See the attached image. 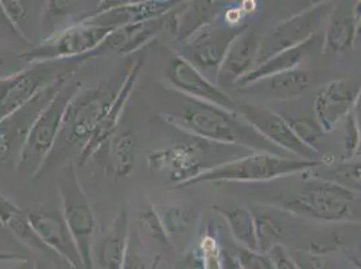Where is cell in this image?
Returning a JSON list of instances; mask_svg holds the SVG:
<instances>
[{"mask_svg": "<svg viewBox=\"0 0 361 269\" xmlns=\"http://www.w3.org/2000/svg\"><path fill=\"white\" fill-rule=\"evenodd\" d=\"M162 118L171 127L207 142L276 155L285 152L271 144L240 113L229 112L217 105L186 97L185 104L174 112H164Z\"/></svg>", "mask_w": 361, "mask_h": 269, "instance_id": "cell-1", "label": "cell"}, {"mask_svg": "<svg viewBox=\"0 0 361 269\" xmlns=\"http://www.w3.org/2000/svg\"><path fill=\"white\" fill-rule=\"evenodd\" d=\"M360 195L344 184L329 180H309L293 193L278 198L275 205L302 218L345 223L360 214Z\"/></svg>", "mask_w": 361, "mask_h": 269, "instance_id": "cell-2", "label": "cell"}, {"mask_svg": "<svg viewBox=\"0 0 361 269\" xmlns=\"http://www.w3.org/2000/svg\"><path fill=\"white\" fill-rule=\"evenodd\" d=\"M81 87L80 82L71 80H65L57 85L25 134L18 154V167L31 165V175L34 178L41 173L54 150L62 131L66 109Z\"/></svg>", "mask_w": 361, "mask_h": 269, "instance_id": "cell-3", "label": "cell"}, {"mask_svg": "<svg viewBox=\"0 0 361 269\" xmlns=\"http://www.w3.org/2000/svg\"><path fill=\"white\" fill-rule=\"evenodd\" d=\"M321 165V161H305L300 158H286L270 152L255 151L221 165L209 167L193 180H186L173 190L186 189L209 182H262L294 175Z\"/></svg>", "mask_w": 361, "mask_h": 269, "instance_id": "cell-4", "label": "cell"}, {"mask_svg": "<svg viewBox=\"0 0 361 269\" xmlns=\"http://www.w3.org/2000/svg\"><path fill=\"white\" fill-rule=\"evenodd\" d=\"M127 72L96 88L81 87L66 109L59 140L63 139L68 146L82 149L114 104Z\"/></svg>", "mask_w": 361, "mask_h": 269, "instance_id": "cell-5", "label": "cell"}, {"mask_svg": "<svg viewBox=\"0 0 361 269\" xmlns=\"http://www.w3.org/2000/svg\"><path fill=\"white\" fill-rule=\"evenodd\" d=\"M119 27L100 26L90 22H75L54 31L30 51L20 54L30 65L56 61L90 60L106 38Z\"/></svg>", "mask_w": 361, "mask_h": 269, "instance_id": "cell-6", "label": "cell"}, {"mask_svg": "<svg viewBox=\"0 0 361 269\" xmlns=\"http://www.w3.org/2000/svg\"><path fill=\"white\" fill-rule=\"evenodd\" d=\"M61 213L68 230L75 241L82 268L94 269L93 249L96 233V215L85 194L73 162L66 165L60 184Z\"/></svg>", "mask_w": 361, "mask_h": 269, "instance_id": "cell-7", "label": "cell"}, {"mask_svg": "<svg viewBox=\"0 0 361 269\" xmlns=\"http://www.w3.org/2000/svg\"><path fill=\"white\" fill-rule=\"evenodd\" d=\"M333 10L334 4L331 1H319L279 23L267 42H262L259 63L282 50L297 47L313 39L319 26L329 20Z\"/></svg>", "mask_w": 361, "mask_h": 269, "instance_id": "cell-8", "label": "cell"}, {"mask_svg": "<svg viewBox=\"0 0 361 269\" xmlns=\"http://www.w3.org/2000/svg\"><path fill=\"white\" fill-rule=\"evenodd\" d=\"M66 75L49 77L45 72L23 68L0 80V125L13 119L25 106L35 101L42 93L53 90Z\"/></svg>", "mask_w": 361, "mask_h": 269, "instance_id": "cell-9", "label": "cell"}, {"mask_svg": "<svg viewBox=\"0 0 361 269\" xmlns=\"http://www.w3.org/2000/svg\"><path fill=\"white\" fill-rule=\"evenodd\" d=\"M166 75L171 87L185 97L217 105L229 112L239 113L238 103L226 90L202 75L178 51H173V58L169 62Z\"/></svg>", "mask_w": 361, "mask_h": 269, "instance_id": "cell-10", "label": "cell"}, {"mask_svg": "<svg viewBox=\"0 0 361 269\" xmlns=\"http://www.w3.org/2000/svg\"><path fill=\"white\" fill-rule=\"evenodd\" d=\"M239 113L271 144L305 161H319V151L306 146L293 131L288 120L266 108L238 103Z\"/></svg>", "mask_w": 361, "mask_h": 269, "instance_id": "cell-11", "label": "cell"}, {"mask_svg": "<svg viewBox=\"0 0 361 269\" xmlns=\"http://www.w3.org/2000/svg\"><path fill=\"white\" fill-rule=\"evenodd\" d=\"M245 30L247 26L243 25L238 29L226 26L212 31H201L190 41L183 44L188 53L180 54L202 75L216 82L229 46L239 34Z\"/></svg>", "mask_w": 361, "mask_h": 269, "instance_id": "cell-12", "label": "cell"}, {"mask_svg": "<svg viewBox=\"0 0 361 269\" xmlns=\"http://www.w3.org/2000/svg\"><path fill=\"white\" fill-rule=\"evenodd\" d=\"M360 88L361 78L345 77L331 80L318 90L314 100V119L325 134L333 131L353 111Z\"/></svg>", "mask_w": 361, "mask_h": 269, "instance_id": "cell-13", "label": "cell"}, {"mask_svg": "<svg viewBox=\"0 0 361 269\" xmlns=\"http://www.w3.org/2000/svg\"><path fill=\"white\" fill-rule=\"evenodd\" d=\"M27 215L35 234L45 244L49 251H51L71 268L84 269L75 241L63 221L61 210L41 208L27 211Z\"/></svg>", "mask_w": 361, "mask_h": 269, "instance_id": "cell-14", "label": "cell"}, {"mask_svg": "<svg viewBox=\"0 0 361 269\" xmlns=\"http://www.w3.org/2000/svg\"><path fill=\"white\" fill-rule=\"evenodd\" d=\"M142 66H143V58H137L128 68V72L121 84V89H119V93H118L114 104L111 105V108L108 109L104 119L102 120L97 130L94 131V134H92L90 142L80 150L78 165H87L90 159H93L100 151L104 149L108 140L116 134V130H118V125L123 118V113H124L127 104L134 93V89H135Z\"/></svg>", "mask_w": 361, "mask_h": 269, "instance_id": "cell-15", "label": "cell"}, {"mask_svg": "<svg viewBox=\"0 0 361 269\" xmlns=\"http://www.w3.org/2000/svg\"><path fill=\"white\" fill-rule=\"evenodd\" d=\"M204 154L205 149L200 144H174L169 149L151 151L147 165L151 171L169 173L176 187L205 171Z\"/></svg>", "mask_w": 361, "mask_h": 269, "instance_id": "cell-16", "label": "cell"}, {"mask_svg": "<svg viewBox=\"0 0 361 269\" xmlns=\"http://www.w3.org/2000/svg\"><path fill=\"white\" fill-rule=\"evenodd\" d=\"M262 38L257 31L247 30L239 34L229 46L226 58L217 75L216 84L224 89L236 84L251 73L259 63Z\"/></svg>", "mask_w": 361, "mask_h": 269, "instance_id": "cell-17", "label": "cell"}, {"mask_svg": "<svg viewBox=\"0 0 361 269\" xmlns=\"http://www.w3.org/2000/svg\"><path fill=\"white\" fill-rule=\"evenodd\" d=\"M223 3L217 1H192L180 3L164 16L165 27L180 41L186 44L198 32L209 27L219 16Z\"/></svg>", "mask_w": 361, "mask_h": 269, "instance_id": "cell-18", "label": "cell"}, {"mask_svg": "<svg viewBox=\"0 0 361 269\" xmlns=\"http://www.w3.org/2000/svg\"><path fill=\"white\" fill-rule=\"evenodd\" d=\"M310 87V75L306 70L294 69L271 75L240 88L244 94H255L264 99L288 101L301 97Z\"/></svg>", "mask_w": 361, "mask_h": 269, "instance_id": "cell-19", "label": "cell"}, {"mask_svg": "<svg viewBox=\"0 0 361 269\" xmlns=\"http://www.w3.org/2000/svg\"><path fill=\"white\" fill-rule=\"evenodd\" d=\"M130 211L123 208L112 220L96 246V261L102 269H121L130 237Z\"/></svg>", "mask_w": 361, "mask_h": 269, "instance_id": "cell-20", "label": "cell"}, {"mask_svg": "<svg viewBox=\"0 0 361 269\" xmlns=\"http://www.w3.org/2000/svg\"><path fill=\"white\" fill-rule=\"evenodd\" d=\"M356 39V22L352 6H334L324 34V53H345L355 46Z\"/></svg>", "mask_w": 361, "mask_h": 269, "instance_id": "cell-21", "label": "cell"}, {"mask_svg": "<svg viewBox=\"0 0 361 269\" xmlns=\"http://www.w3.org/2000/svg\"><path fill=\"white\" fill-rule=\"evenodd\" d=\"M0 221L3 227L8 229L18 241L25 244L30 249L41 251L49 257H57L49 251L45 244L35 234L26 210L20 209L16 204L7 196L0 194Z\"/></svg>", "mask_w": 361, "mask_h": 269, "instance_id": "cell-22", "label": "cell"}, {"mask_svg": "<svg viewBox=\"0 0 361 269\" xmlns=\"http://www.w3.org/2000/svg\"><path fill=\"white\" fill-rule=\"evenodd\" d=\"M314 38L302 44V45L297 46V47L282 50V51L271 56L270 58L257 63L255 69L251 73H248L244 78H241L240 81L236 84V88L240 89L245 85L254 84L256 81H260V80L267 78L271 75H279V73H283V72L297 69V66L303 60L306 51L313 46Z\"/></svg>", "mask_w": 361, "mask_h": 269, "instance_id": "cell-23", "label": "cell"}, {"mask_svg": "<svg viewBox=\"0 0 361 269\" xmlns=\"http://www.w3.org/2000/svg\"><path fill=\"white\" fill-rule=\"evenodd\" d=\"M106 146L108 170L112 178L119 180L128 177L135 165L137 149L135 134L131 131L116 132Z\"/></svg>", "mask_w": 361, "mask_h": 269, "instance_id": "cell-24", "label": "cell"}, {"mask_svg": "<svg viewBox=\"0 0 361 269\" xmlns=\"http://www.w3.org/2000/svg\"><path fill=\"white\" fill-rule=\"evenodd\" d=\"M212 209L217 211L224 218L232 237L239 244V246L251 249V251H257L255 218L251 210L241 208V206H232V208L212 206Z\"/></svg>", "mask_w": 361, "mask_h": 269, "instance_id": "cell-25", "label": "cell"}, {"mask_svg": "<svg viewBox=\"0 0 361 269\" xmlns=\"http://www.w3.org/2000/svg\"><path fill=\"white\" fill-rule=\"evenodd\" d=\"M252 213L255 218L257 252L269 254L275 245L279 244L278 241L282 237V232H283L282 226L267 211L256 210Z\"/></svg>", "mask_w": 361, "mask_h": 269, "instance_id": "cell-26", "label": "cell"}, {"mask_svg": "<svg viewBox=\"0 0 361 269\" xmlns=\"http://www.w3.org/2000/svg\"><path fill=\"white\" fill-rule=\"evenodd\" d=\"M139 221L143 230L150 234L151 239L165 245H171V237L167 233L165 225L162 223L159 210L157 209L154 204H150L147 208L140 211Z\"/></svg>", "mask_w": 361, "mask_h": 269, "instance_id": "cell-27", "label": "cell"}, {"mask_svg": "<svg viewBox=\"0 0 361 269\" xmlns=\"http://www.w3.org/2000/svg\"><path fill=\"white\" fill-rule=\"evenodd\" d=\"M288 123L295 134L312 149H316L317 142L325 136V131L319 127L316 119H293L288 120Z\"/></svg>", "mask_w": 361, "mask_h": 269, "instance_id": "cell-28", "label": "cell"}, {"mask_svg": "<svg viewBox=\"0 0 361 269\" xmlns=\"http://www.w3.org/2000/svg\"><path fill=\"white\" fill-rule=\"evenodd\" d=\"M0 6H1L3 14H4L7 23L10 25L11 30L16 31V34L19 35V38H22L23 41L27 42L26 34L20 30V23L23 20H26V18H27V11H26L25 6L22 4V1L0 0Z\"/></svg>", "mask_w": 361, "mask_h": 269, "instance_id": "cell-29", "label": "cell"}, {"mask_svg": "<svg viewBox=\"0 0 361 269\" xmlns=\"http://www.w3.org/2000/svg\"><path fill=\"white\" fill-rule=\"evenodd\" d=\"M150 267L146 265L143 258V248L142 242L139 239V234L135 229L131 227L130 237H128V245L124 256V261L121 269H149Z\"/></svg>", "mask_w": 361, "mask_h": 269, "instance_id": "cell-30", "label": "cell"}, {"mask_svg": "<svg viewBox=\"0 0 361 269\" xmlns=\"http://www.w3.org/2000/svg\"><path fill=\"white\" fill-rule=\"evenodd\" d=\"M361 150V128L355 118L353 112H350L345 118V136H344V152L345 159L355 158Z\"/></svg>", "mask_w": 361, "mask_h": 269, "instance_id": "cell-31", "label": "cell"}, {"mask_svg": "<svg viewBox=\"0 0 361 269\" xmlns=\"http://www.w3.org/2000/svg\"><path fill=\"white\" fill-rule=\"evenodd\" d=\"M204 257V269H223L221 246L219 245L214 236L205 234L198 246Z\"/></svg>", "mask_w": 361, "mask_h": 269, "instance_id": "cell-32", "label": "cell"}, {"mask_svg": "<svg viewBox=\"0 0 361 269\" xmlns=\"http://www.w3.org/2000/svg\"><path fill=\"white\" fill-rule=\"evenodd\" d=\"M235 254L240 263L241 269H275L267 254L238 246Z\"/></svg>", "mask_w": 361, "mask_h": 269, "instance_id": "cell-33", "label": "cell"}, {"mask_svg": "<svg viewBox=\"0 0 361 269\" xmlns=\"http://www.w3.org/2000/svg\"><path fill=\"white\" fill-rule=\"evenodd\" d=\"M161 218L170 237L173 233L183 230L186 225L189 224L188 213L180 208H167L164 213H161Z\"/></svg>", "mask_w": 361, "mask_h": 269, "instance_id": "cell-34", "label": "cell"}, {"mask_svg": "<svg viewBox=\"0 0 361 269\" xmlns=\"http://www.w3.org/2000/svg\"><path fill=\"white\" fill-rule=\"evenodd\" d=\"M267 254L270 256L275 269H300L295 258L288 254L286 248L281 244L275 245Z\"/></svg>", "mask_w": 361, "mask_h": 269, "instance_id": "cell-35", "label": "cell"}, {"mask_svg": "<svg viewBox=\"0 0 361 269\" xmlns=\"http://www.w3.org/2000/svg\"><path fill=\"white\" fill-rule=\"evenodd\" d=\"M73 3L72 1H47L46 6L45 16L47 19H54V18H61V16H68L72 10H73Z\"/></svg>", "mask_w": 361, "mask_h": 269, "instance_id": "cell-36", "label": "cell"}, {"mask_svg": "<svg viewBox=\"0 0 361 269\" xmlns=\"http://www.w3.org/2000/svg\"><path fill=\"white\" fill-rule=\"evenodd\" d=\"M245 14L243 13V10L240 8V6L238 7H228L224 13V22H226V26L228 27H232V29H238L243 26V19H244Z\"/></svg>", "mask_w": 361, "mask_h": 269, "instance_id": "cell-37", "label": "cell"}, {"mask_svg": "<svg viewBox=\"0 0 361 269\" xmlns=\"http://www.w3.org/2000/svg\"><path fill=\"white\" fill-rule=\"evenodd\" d=\"M180 269H204V257L200 248L193 249L185 256Z\"/></svg>", "mask_w": 361, "mask_h": 269, "instance_id": "cell-38", "label": "cell"}, {"mask_svg": "<svg viewBox=\"0 0 361 269\" xmlns=\"http://www.w3.org/2000/svg\"><path fill=\"white\" fill-rule=\"evenodd\" d=\"M338 173L345 175L348 178H350V180H355V182L361 183V162H356V163L345 165Z\"/></svg>", "mask_w": 361, "mask_h": 269, "instance_id": "cell-39", "label": "cell"}, {"mask_svg": "<svg viewBox=\"0 0 361 269\" xmlns=\"http://www.w3.org/2000/svg\"><path fill=\"white\" fill-rule=\"evenodd\" d=\"M352 13L356 22V38L361 39V1L352 4Z\"/></svg>", "mask_w": 361, "mask_h": 269, "instance_id": "cell-40", "label": "cell"}, {"mask_svg": "<svg viewBox=\"0 0 361 269\" xmlns=\"http://www.w3.org/2000/svg\"><path fill=\"white\" fill-rule=\"evenodd\" d=\"M297 264L300 265V269H324L319 265V261L310 257H302L300 260H295Z\"/></svg>", "mask_w": 361, "mask_h": 269, "instance_id": "cell-41", "label": "cell"}, {"mask_svg": "<svg viewBox=\"0 0 361 269\" xmlns=\"http://www.w3.org/2000/svg\"><path fill=\"white\" fill-rule=\"evenodd\" d=\"M25 260H29V258L23 254L0 252V263H20Z\"/></svg>", "mask_w": 361, "mask_h": 269, "instance_id": "cell-42", "label": "cell"}, {"mask_svg": "<svg viewBox=\"0 0 361 269\" xmlns=\"http://www.w3.org/2000/svg\"><path fill=\"white\" fill-rule=\"evenodd\" d=\"M240 8L245 15H248V14L255 13L257 10V3L255 0H245V1L241 3Z\"/></svg>", "mask_w": 361, "mask_h": 269, "instance_id": "cell-43", "label": "cell"}, {"mask_svg": "<svg viewBox=\"0 0 361 269\" xmlns=\"http://www.w3.org/2000/svg\"><path fill=\"white\" fill-rule=\"evenodd\" d=\"M352 112H353V115H355V118L357 120V123H359L361 128V88L359 94H357V99L355 101V105H353V111Z\"/></svg>", "mask_w": 361, "mask_h": 269, "instance_id": "cell-44", "label": "cell"}, {"mask_svg": "<svg viewBox=\"0 0 361 269\" xmlns=\"http://www.w3.org/2000/svg\"><path fill=\"white\" fill-rule=\"evenodd\" d=\"M38 265L35 263H32L30 260H25V261H20L16 268L13 269H37Z\"/></svg>", "mask_w": 361, "mask_h": 269, "instance_id": "cell-45", "label": "cell"}, {"mask_svg": "<svg viewBox=\"0 0 361 269\" xmlns=\"http://www.w3.org/2000/svg\"><path fill=\"white\" fill-rule=\"evenodd\" d=\"M346 260L349 264H352L356 269H361V258L357 256H346Z\"/></svg>", "mask_w": 361, "mask_h": 269, "instance_id": "cell-46", "label": "cell"}, {"mask_svg": "<svg viewBox=\"0 0 361 269\" xmlns=\"http://www.w3.org/2000/svg\"><path fill=\"white\" fill-rule=\"evenodd\" d=\"M161 263H162V257L159 256V254H157L155 257H154V260L151 261L150 268L149 269H158L159 268V265H161Z\"/></svg>", "mask_w": 361, "mask_h": 269, "instance_id": "cell-47", "label": "cell"}, {"mask_svg": "<svg viewBox=\"0 0 361 269\" xmlns=\"http://www.w3.org/2000/svg\"><path fill=\"white\" fill-rule=\"evenodd\" d=\"M8 147H10V146H0V161L6 158V155H7V152H8Z\"/></svg>", "mask_w": 361, "mask_h": 269, "instance_id": "cell-48", "label": "cell"}, {"mask_svg": "<svg viewBox=\"0 0 361 269\" xmlns=\"http://www.w3.org/2000/svg\"><path fill=\"white\" fill-rule=\"evenodd\" d=\"M319 265H321V267H322V268L324 269H345V268H338V267H334V265H331V267H329V265H325V264H322V263H321V264H319ZM353 268H355V267H353ZM356 269V268H355Z\"/></svg>", "mask_w": 361, "mask_h": 269, "instance_id": "cell-49", "label": "cell"}, {"mask_svg": "<svg viewBox=\"0 0 361 269\" xmlns=\"http://www.w3.org/2000/svg\"><path fill=\"white\" fill-rule=\"evenodd\" d=\"M1 65H3V58H1V57H0V66H1ZM1 78H3V77H1V75H0V80H1Z\"/></svg>", "mask_w": 361, "mask_h": 269, "instance_id": "cell-50", "label": "cell"}, {"mask_svg": "<svg viewBox=\"0 0 361 269\" xmlns=\"http://www.w3.org/2000/svg\"><path fill=\"white\" fill-rule=\"evenodd\" d=\"M0 227H3V225H1V221H0Z\"/></svg>", "mask_w": 361, "mask_h": 269, "instance_id": "cell-51", "label": "cell"}, {"mask_svg": "<svg viewBox=\"0 0 361 269\" xmlns=\"http://www.w3.org/2000/svg\"><path fill=\"white\" fill-rule=\"evenodd\" d=\"M37 269H39V268H37Z\"/></svg>", "mask_w": 361, "mask_h": 269, "instance_id": "cell-52", "label": "cell"}]
</instances>
